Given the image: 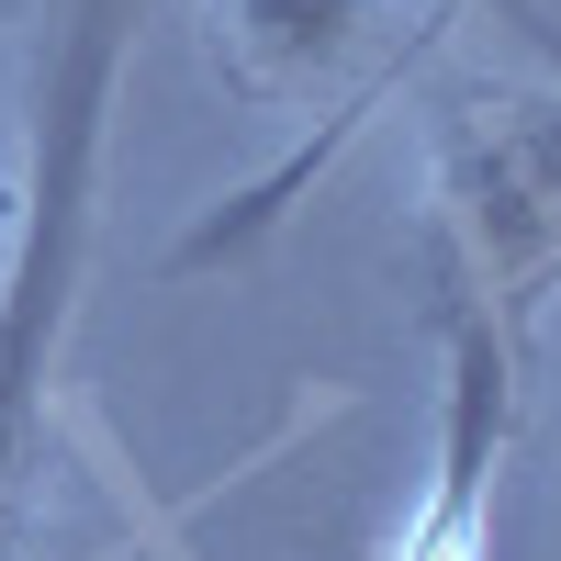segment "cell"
Wrapping results in <instances>:
<instances>
[{"label": "cell", "mask_w": 561, "mask_h": 561, "mask_svg": "<svg viewBox=\"0 0 561 561\" xmlns=\"http://www.w3.org/2000/svg\"><path fill=\"white\" fill-rule=\"evenodd\" d=\"M147 0H45V68H34V147H23V270L0 293V561L34 550L45 472H57V382L79 348L90 237H102V158L135 68Z\"/></svg>", "instance_id": "cell-1"}, {"label": "cell", "mask_w": 561, "mask_h": 561, "mask_svg": "<svg viewBox=\"0 0 561 561\" xmlns=\"http://www.w3.org/2000/svg\"><path fill=\"white\" fill-rule=\"evenodd\" d=\"M438 259L528 325L561 293V90H460L438 113Z\"/></svg>", "instance_id": "cell-2"}, {"label": "cell", "mask_w": 561, "mask_h": 561, "mask_svg": "<svg viewBox=\"0 0 561 561\" xmlns=\"http://www.w3.org/2000/svg\"><path fill=\"white\" fill-rule=\"evenodd\" d=\"M427 325H438L427 483L404 494L370 561H494V483H505V438H517V325L460 280V259H438Z\"/></svg>", "instance_id": "cell-3"}, {"label": "cell", "mask_w": 561, "mask_h": 561, "mask_svg": "<svg viewBox=\"0 0 561 561\" xmlns=\"http://www.w3.org/2000/svg\"><path fill=\"white\" fill-rule=\"evenodd\" d=\"M472 12H483V0H415V23H393V45H382V68H370V90H359V102H348V124L325 135V169H337V158L359 147V135H370V124L393 113V90H404V68L427 57V45H449V34L472 23Z\"/></svg>", "instance_id": "cell-4"}, {"label": "cell", "mask_w": 561, "mask_h": 561, "mask_svg": "<svg viewBox=\"0 0 561 561\" xmlns=\"http://www.w3.org/2000/svg\"><path fill=\"white\" fill-rule=\"evenodd\" d=\"M23 225H34V192H23V169H0V293L23 270Z\"/></svg>", "instance_id": "cell-5"}, {"label": "cell", "mask_w": 561, "mask_h": 561, "mask_svg": "<svg viewBox=\"0 0 561 561\" xmlns=\"http://www.w3.org/2000/svg\"><path fill=\"white\" fill-rule=\"evenodd\" d=\"M0 12H12V0H0Z\"/></svg>", "instance_id": "cell-6"}]
</instances>
